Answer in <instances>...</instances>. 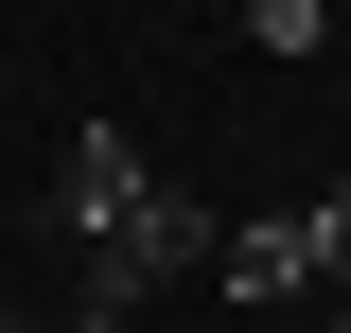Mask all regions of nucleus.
Wrapping results in <instances>:
<instances>
[{
    "instance_id": "1",
    "label": "nucleus",
    "mask_w": 351,
    "mask_h": 333,
    "mask_svg": "<svg viewBox=\"0 0 351 333\" xmlns=\"http://www.w3.org/2000/svg\"><path fill=\"white\" fill-rule=\"evenodd\" d=\"M53 228H71V263H88V298H106V316H141L176 263H211V210L176 193L123 123H71V140H53Z\"/></svg>"
},
{
    "instance_id": "2",
    "label": "nucleus",
    "mask_w": 351,
    "mask_h": 333,
    "mask_svg": "<svg viewBox=\"0 0 351 333\" xmlns=\"http://www.w3.org/2000/svg\"><path fill=\"white\" fill-rule=\"evenodd\" d=\"M211 281H228V316H281V298H316V228H299V210L211 228Z\"/></svg>"
},
{
    "instance_id": "3",
    "label": "nucleus",
    "mask_w": 351,
    "mask_h": 333,
    "mask_svg": "<svg viewBox=\"0 0 351 333\" xmlns=\"http://www.w3.org/2000/svg\"><path fill=\"white\" fill-rule=\"evenodd\" d=\"M334 36V0H246V53H316Z\"/></svg>"
},
{
    "instance_id": "4",
    "label": "nucleus",
    "mask_w": 351,
    "mask_h": 333,
    "mask_svg": "<svg viewBox=\"0 0 351 333\" xmlns=\"http://www.w3.org/2000/svg\"><path fill=\"white\" fill-rule=\"evenodd\" d=\"M299 228H316V281H334V298H351V193H316V210H299Z\"/></svg>"
},
{
    "instance_id": "5",
    "label": "nucleus",
    "mask_w": 351,
    "mask_h": 333,
    "mask_svg": "<svg viewBox=\"0 0 351 333\" xmlns=\"http://www.w3.org/2000/svg\"><path fill=\"white\" fill-rule=\"evenodd\" d=\"M71 333H141V316H106V298H88V316H71Z\"/></svg>"
},
{
    "instance_id": "6",
    "label": "nucleus",
    "mask_w": 351,
    "mask_h": 333,
    "mask_svg": "<svg viewBox=\"0 0 351 333\" xmlns=\"http://www.w3.org/2000/svg\"><path fill=\"white\" fill-rule=\"evenodd\" d=\"M0 333H36V316H18V298H0Z\"/></svg>"
},
{
    "instance_id": "7",
    "label": "nucleus",
    "mask_w": 351,
    "mask_h": 333,
    "mask_svg": "<svg viewBox=\"0 0 351 333\" xmlns=\"http://www.w3.org/2000/svg\"><path fill=\"white\" fill-rule=\"evenodd\" d=\"M334 18H351V0H334Z\"/></svg>"
}]
</instances>
